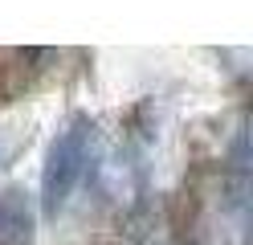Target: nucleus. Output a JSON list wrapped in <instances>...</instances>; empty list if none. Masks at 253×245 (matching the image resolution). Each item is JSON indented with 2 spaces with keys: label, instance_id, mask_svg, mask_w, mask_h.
<instances>
[{
  "label": "nucleus",
  "instance_id": "nucleus-1",
  "mask_svg": "<svg viewBox=\"0 0 253 245\" xmlns=\"http://www.w3.org/2000/svg\"><path fill=\"white\" fill-rule=\"evenodd\" d=\"M90 139H94L90 119H74V123L49 143V155H45V168H41V208L49 212V217H57V212L70 204L78 180L86 176Z\"/></svg>",
  "mask_w": 253,
  "mask_h": 245
},
{
  "label": "nucleus",
  "instance_id": "nucleus-2",
  "mask_svg": "<svg viewBox=\"0 0 253 245\" xmlns=\"http://www.w3.org/2000/svg\"><path fill=\"white\" fill-rule=\"evenodd\" d=\"M33 237H37L33 196L25 188H4L0 192V245H33Z\"/></svg>",
  "mask_w": 253,
  "mask_h": 245
}]
</instances>
